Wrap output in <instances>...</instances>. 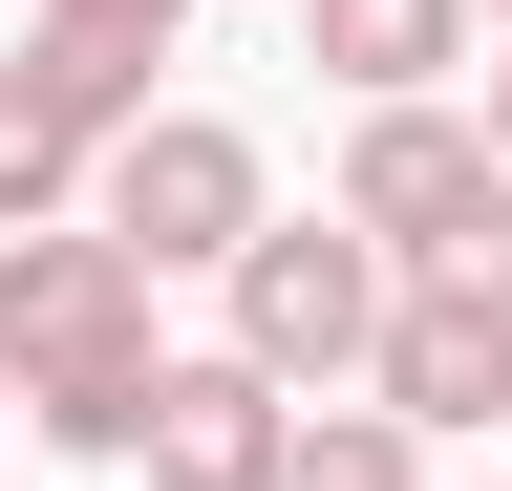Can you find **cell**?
Instances as JSON below:
<instances>
[{"mask_svg": "<svg viewBox=\"0 0 512 491\" xmlns=\"http://www.w3.org/2000/svg\"><path fill=\"white\" fill-rule=\"evenodd\" d=\"M150 278L107 257L86 214H43V235H0V406H43V449H86L128 470V406H150Z\"/></svg>", "mask_w": 512, "mask_h": 491, "instance_id": "1", "label": "cell"}, {"mask_svg": "<svg viewBox=\"0 0 512 491\" xmlns=\"http://www.w3.org/2000/svg\"><path fill=\"white\" fill-rule=\"evenodd\" d=\"M256 214H278V193H256V129H235V107H128V129L86 150V235L128 278H214Z\"/></svg>", "mask_w": 512, "mask_h": 491, "instance_id": "2", "label": "cell"}, {"mask_svg": "<svg viewBox=\"0 0 512 491\" xmlns=\"http://www.w3.org/2000/svg\"><path fill=\"white\" fill-rule=\"evenodd\" d=\"M214 278H235V342H214V363H256L278 406H342V385H363V342H384V257H363L342 214H256Z\"/></svg>", "mask_w": 512, "mask_h": 491, "instance_id": "3", "label": "cell"}, {"mask_svg": "<svg viewBox=\"0 0 512 491\" xmlns=\"http://www.w3.org/2000/svg\"><path fill=\"white\" fill-rule=\"evenodd\" d=\"M320 214H342L384 278H427L448 235L491 214V129H470V107H363V129H342V193H320Z\"/></svg>", "mask_w": 512, "mask_h": 491, "instance_id": "4", "label": "cell"}, {"mask_svg": "<svg viewBox=\"0 0 512 491\" xmlns=\"http://www.w3.org/2000/svg\"><path fill=\"white\" fill-rule=\"evenodd\" d=\"M342 406H384L406 449H427V427H512V299H470V278H384V342H363Z\"/></svg>", "mask_w": 512, "mask_h": 491, "instance_id": "5", "label": "cell"}, {"mask_svg": "<svg viewBox=\"0 0 512 491\" xmlns=\"http://www.w3.org/2000/svg\"><path fill=\"white\" fill-rule=\"evenodd\" d=\"M278 385H256V363H150V406H128V470H150V491H256V470H278Z\"/></svg>", "mask_w": 512, "mask_h": 491, "instance_id": "6", "label": "cell"}, {"mask_svg": "<svg viewBox=\"0 0 512 491\" xmlns=\"http://www.w3.org/2000/svg\"><path fill=\"white\" fill-rule=\"evenodd\" d=\"M299 65L342 107H427L448 65H470V0H299Z\"/></svg>", "mask_w": 512, "mask_h": 491, "instance_id": "7", "label": "cell"}, {"mask_svg": "<svg viewBox=\"0 0 512 491\" xmlns=\"http://www.w3.org/2000/svg\"><path fill=\"white\" fill-rule=\"evenodd\" d=\"M171 43H192V0H43V22H22V65H43L64 107H86V129H128Z\"/></svg>", "mask_w": 512, "mask_h": 491, "instance_id": "8", "label": "cell"}, {"mask_svg": "<svg viewBox=\"0 0 512 491\" xmlns=\"http://www.w3.org/2000/svg\"><path fill=\"white\" fill-rule=\"evenodd\" d=\"M86 107H64L43 65H22V43H0V235H43V214H86Z\"/></svg>", "mask_w": 512, "mask_h": 491, "instance_id": "9", "label": "cell"}, {"mask_svg": "<svg viewBox=\"0 0 512 491\" xmlns=\"http://www.w3.org/2000/svg\"><path fill=\"white\" fill-rule=\"evenodd\" d=\"M256 491H427V449H406L384 406H299V427H278V470H256Z\"/></svg>", "mask_w": 512, "mask_h": 491, "instance_id": "10", "label": "cell"}, {"mask_svg": "<svg viewBox=\"0 0 512 491\" xmlns=\"http://www.w3.org/2000/svg\"><path fill=\"white\" fill-rule=\"evenodd\" d=\"M427 278H470V299H512V171H491V214H470V235H448V257H427Z\"/></svg>", "mask_w": 512, "mask_h": 491, "instance_id": "11", "label": "cell"}, {"mask_svg": "<svg viewBox=\"0 0 512 491\" xmlns=\"http://www.w3.org/2000/svg\"><path fill=\"white\" fill-rule=\"evenodd\" d=\"M491 171H512V43H491Z\"/></svg>", "mask_w": 512, "mask_h": 491, "instance_id": "12", "label": "cell"}, {"mask_svg": "<svg viewBox=\"0 0 512 491\" xmlns=\"http://www.w3.org/2000/svg\"><path fill=\"white\" fill-rule=\"evenodd\" d=\"M470 22H491V43H512V0H470Z\"/></svg>", "mask_w": 512, "mask_h": 491, "instance_id": "13", "label": "cell"}]
</instances>
